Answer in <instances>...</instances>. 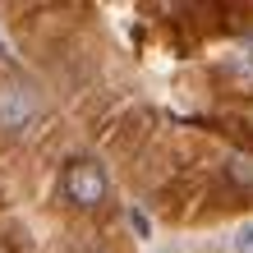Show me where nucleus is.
I'll return each instance as SVG.
<instances>
[{
    "label": "nucleus",
    "instance_id": "f257e3e1",
    "mask_svg": "<svg viewBox=\"0 0 253 253\" xmlns=\"http://www.w3.org/2000/svg\"><path fill=\"white\" fill-rule=\"evenodd\" d=\"M60 184H65V198L74 207H101L106 193H111L106 170H101V161H92V157H74L65 166V175H60Z\"/></svg>",
    "mask_w": 253,
    "mask_h": 253
},
{
    "label": "nucleus",
    "instance_id": "f03ea898",
    "mask_svg": "<svg viewBox=\"0 0 253 253\" xmlns=\"http://www.w3.org/2000/svg\"><path fill=\"white\" fill-rule=\"evenodd\" d=\"M42 115V101L28 83H0V129L5 133H23Z\"/></svg>",
    "mask_w": 253,
    "mask_h": 253
},
{
    "label": "nucleus",
    "instance_id": "7ed1b4c3",
    "mask_svg": "<svg viewBox=\"0 0 253 253\" xmlns=\"http://www.w3.org/2000/svg\"><path fill=\"white\" fill-rule=\"evenodd\" d=\"M226 175H230V184L235 189H244V193H253V157H230V166H226Z\"/></svg>",
    "mask_w": 253,
    "mask_h": 253
},
{
    "label": "nucleus",
    "instance_id": "20e7f679",
    "mask_svg": "<svg viewBox=\"0 0 253 253\" xmlns=\"http://www.w3.org/2000/svg\"><path fill=\"white\" fill-rule=\"evenodd\" d=\"M230 249L235 253H253V221H244V226L230 235Z\"/></svg>",
    "mask_w": 253,
    "mask_h": 253
},
{
    "label": "nucleus",
    "instance_id": "39448f33",
    "mask_svg": "<svg viewBox=\"0 0 253 253\" xmlns=\"http://www.w3.org/2000/svg\"><path fill=\"white\" fill-rule=\"evenodd\" d=\"M249 60H253V46H249Z\"/></svg>",
    "mask_w": 253,
    "mask_h": 253
}]
</instances>
